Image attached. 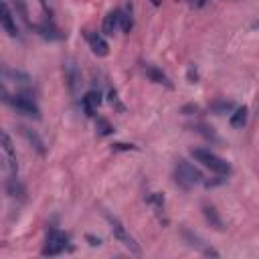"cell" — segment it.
Masks as SVG:
<instances>
[{"mask_svg":"<svg viewBox=\"0 0 259 259\" xmlns=\"http://www.w3.org/2000/svg\"><path fill=\"white\" fill-rule=\"evenodd\" d=\"M0 100H2L4 103H8L10 107H15V110L22 116H29L33 120H40V110H39V105L31 100V98H26V95H10L6 91L4 85H0Z\"/></svg>","mask_w":259,"mask_h":259,"instance_id":"6da1fadb","label":"cell"},{"mask_svg":"<svg viewBox=\"0 0 259 259\" xmlns=\"http://www.w3.org/2000/svg\"><path fill=\"white\" fill-rule=\"evenodd\" d=\"M202 180H204V176L199 168H195L184 158H179V162H176V170H174V182L176 184H179L182 190H188L193 184H200Z\"/></svg>","mask_w":259,"mask_h":259,"instance_id":"7a4b0ae2","label":"cell"},{"mask_svg":"<svg viewBox=\"0 0 259 259\" xmlns=\"http://www.w3.org/2000/svg\"><path fill=\"white\" fill-rule=\"evenodd\" d=\"M190 154H193V158L197 162H200L202 166H207L211 172H217L221 176H227V174H231V170H233L225 158L217 156V154L209 152V150H204V148H193V150H190Z\"/></svg>","mask_w":259,"mask_h":259,"instance_id":"3957f363","label":"cell"},{"mask_svg":"<svg viewBox=\"0 0 259 259\" xmlns=\"http://www.w3.org/2000/svg\"><path fill=\"white\" fill-rule=\"evenodd\" d=\"M105 219H107V223H110V229H112V233H114V237L124 245V247H128L134 255H142V249H140V245L136 243V239L130 235V231L124 227V223H121L118 217H112L110 213H105Z\"/></svg>","mask_w":259,"mask_h":259,"instance_id":"277c9868","label":"cell"},{"mask_svg":"<svg viewBox=\"0 0 259 259\" xmlns=\"http://www.w3.org/2000/svg\"><path fill=\"white\" fill-rule=\"evenodd\" d=\"M67 243H69V235L61 233L59 229H51L49 235H47V243H45L43 255H59L61 251H65Z\"/></svg>","mask_w":259,"mask_h":259,"instance_id":"5b68a950","label":"cell"},{"mask_svg":"<svg viewBox=\"0 0 259 259\" xmlns=\"http://www.w3.org/2000/svg\"><path fill=\"white\" fill-rule=\"evenodd\" d=\"M0 26H2L8 37H12V39L19 37L17 19H15V15H12V10L8 8V4L2 2V0H0Z\"/></svg>","mask_w":259,"mask_h":259,"instance_id":"8992f818","label":"cell"},{"mask_svg":"<svg viewBox=\"0 0 259 259\" xmlns=\"http://www.w3.org/2000/svg\"><path fill=\"white\" fill-rule=\"evenodd\" d=\"M19 132L22 134V138L31 144V148L35 150V152H37L39 156H47V146H45V140L40 138L37 130L29 128V126H19Z\"/></svg>","mask_w":259,"mask_h":259,"instance_id":"52a82bcc","label":"cell"},{"mask_svg":"<svg viewBox=\"0 0 259 259\" xmlns=\"http://www.w3.org/2000/svg\"><path fill=\"white\" fill-rule=\"evenodd\" d=\"M0 146H2V150L6 152V156H8V164H10V170H12V174L17 176V172H19L17 150H15V144H12V138L8 136V132H6V130H2V128H0Z\"/></svg>","mask_w":259,"mask_h":259,"instance_id":"ba28073f","label":"cell"},{"mask_svg":"<svg viewBox=\"0 0 259 259\" xmlns=\"http://www.w3.org/2000/svg\"><path fill=\"white\" fill-rule=\"evenodd\" d=\"M182 237L188 241V245H190V247H197L202 255H207V257H219V251H215L213 247H209V245L207 243H204L199 235H195V233H190V231L188 229H184L182 231Z\"/></svg>","mask_w":259,"mask_h":259,"instance_id":"9c48e42d","label":"cell"},{"mask_svg":"<svg viewBox=\"0 0 259 259\" xmlns=\"http://www.w3.org/2000/svg\"><path fill=\"white\" fill-rule=\"evenodd\" d=\"M85 39H87V43H89V49H91L98 57H105L107 53H110V45H107V40H105L101 35L87 31V33H85Z\"/></svg>","mask_w":259,"mask_h":259,"instance_id":"30bf717a","label":"cell"},{"mask_svg":"<svg viewBox=\"0 0 259 259\" xmlns=\"http://www.w3.org/2000/svg\"><path fill=\"white\" fill-rule=\"evenodd\" d=\"M202 215H204V219H207V223H209L211 227H215L217 231H223V229H225L223 219L219 217V213H217V209L213 207V204L204 202V204H202Z\"/></svg>","mask_w":259,"mask_h":259,"instance_id":"8fae6325","label":"cell"},{"mask_svg":"<svg viewBox=\"0 0 259 259\" xmlns=\"http://www.w3.org/2000/svg\"><path fill=\"white\" fill-rule=\"evenodd\" d=\"M144 71H146V75H148L150 81L160 83V85H166V87H172V83H170V79L166 77V73L162 71V69H158V67H154V65H144Z\"/></svg>","mask_w":259,"mask_h":259,"instance_id":"7c38bea8","label":"cell"},{"mask_svg":"<svg viewBox=\"0 0 259 259\" xmlns=\"http://www.w3.org/2000/svg\"><path fill=\"white\" fill-rule=\"evenodd\" d=\"M0 73H2L4 77H8V79H12V81H17V83H20V85H29L31 83V77L26 75L24 71L10 69V67H4L2 63H0Z\"/></svg>","mask_w":259,"mask_h":259,"instance_id":"4fadbf2b","label":"cell"},{"mask_svg":"<svg viewBox=\"0 0 259 259\" xmlns=\"http://www.w3.org/2000/svg\"><path fill=\"white\" fill-rule=\"evenodd\" d=\"M65 81H67V85H69L71 91L77 89V83H79V69H77V65L73 61H67L65 65Z\"/></svg>","mask_w":259,"mask_h":259,"instance_id":"5bb4252c","label":"cell"},{"mask_svg":"<svg viewBox=\"0 0 259 259\" xmlns=\"http://www.w3.org/2000/svg\"><path fill=\"white\" fill-rule=\"evenodd\" d=\"M120 15L121 10H112L110 15L103 19V35H114L120 26Z\"/></svg>","mask_w":259,"mask_h":259,"instance_id":"9a60e30c","label":"cell"},{"mask_svg":"<svg viewBox=\"0 0 259 259\" xmlns=\"http://www.w3.org/2000/svg\"><path fill=\"white\" fill-rule=\"evenodd\" d=\"M247 118H249V110L247 107H237V110L231 114V126L233 128H243L245 124H247Z\"/></svg>","mask_w":259,"mask_h":259,"instance_id":"2e32d148","label":"cell"},{"mask_svg":"<svg viewBox=\"0 0 259 259\" xmlns=\"http://www.w3.org/2000/svg\"><path fill=\"white\" fill-rule=\"evenodd\" d=\"M37 31H39L40 37H45V39H61V37H63V35H59V31L55 29V26H53L51 20L40 22V24L37 26Z\"/></svg>","mask_w":259,"mask_h":259,"instance_id":"e0dca14e","label":"cell"},{"mask_svg":"<svg viewBox=\"0 0 259 259\" xmlns=\"http://www.w3.org/2000/svg\"><path fill=\"white\" fill-rule=\"evenodd\" d=\"M6 190H8V195H10L12 199H20V200H24V188H22V184L17 180V176H15V174H12V179L8 180Z\"/></svg>","mask_w":259,"mask_h":259,"instance_id":"ac0fdd59","label":"cell"},{"mask_svg":"<svg viewBox=\"0 0 259 259\" xmlns=\"http://www.w3.org/2000/svg\"><path fill=\"white\" fill-rule=\"evenodd\" d=\"M95 128H98V134H100V136H112V134L116 132V128H114L105 118H101V116L95 120Z\"/></svg>","mask_w":259,"mask_h":259,"instance_id":"d6986e66","label":"cell"},{"mask_svg":"<svg viewBox=\"0 0 259 259\" xmlns=\"http://www.w3.org/2000/svg\"><path fill=\"white\" fill-rule=\"evenodd\" d=\"M107 101H110V103H112V107H114V110H118L120 114H126V105L120 101V98H118V91H116L114 87H112L110 91H107Z\"/></svg>","mask_w":259,"mask_h":259,"instance_id":"ffe728a7","label":"cell"},{"mask_svg":"<svg viewBox=\"0 0 259 259\" xmlns=\"http://www.w3.org/2000/svg\"><path fill=\"white\" fill-rule=\"evenodd\" d=\"M120 26H121V31H124V33H130L132 31V26H134L132 8L128 12H121V15H120Z\"/></svg>","mask_w":259,"mask_h":259,"instance_id":"44dd1931","label":"cell"},{"mask_svg":"<svg viewBox=\"0 0 259 259\" xmlns=\"http://www.w3.org/2000/svg\"><path fill=\"white\" fill-rule=\"evenodd\" d=\"M231 110H235V105L231 103V101H219V103H213L211 105V112H215V114H229Z\"/></svg>","mask_w":259,"mask_h":259,"instance_id":"7402d4cb","label":"cell"},{"mask_svg":"<svg viewBox=\"0 0 259 259\" xmlns=\"http://www.w3.org/2000/svg\"><path fill=\"white\" fill-rule=\"evenodd\" d=\"M193 130H195L197 134L204 136V138H209V140H217V134H215V130H213V128H209V126H204V124L193 126Z\"/></svg>","mask_w":259,"mask_h":259,"instance_id":"603a6c76","label":"cell"},{"mask_svg":"<svg viewBox=\"0 0 259 259\" xmlns=\"http://www.w3.org/2000/svg\"><path fill=\"white\" fill-rule=\"evenodd\" d=\"M15 6H17V10H19L20 19L24 20V24H26V26H31V20H29V10H26L24 0H15Z\"/></svg>","mask_w":259,"mask_h":259,"instance_id":"cb8c5ba5","label":"cell"},{"mask_svg":"<svg viewBox=\"0 0 259 259\" xmlns=\"http://www.w3.org/2000/svg\"><path fill=\"white\" fill-rule=\"evenodd\" d=\"M81 105H83V112H85V116H89V118H93V114H95V105L87 100V98H81Z\"/></svg>","mask_w":259,"mask_h":259,"instance_id":"d4e9b609","label":"cell"},{"mask_svg":"<svg viewBox=\"0 0 259 259\" xmlns=\"http://www.w3.org/2000/svg\"><path fill=\"white\" fill-rule=\"evenodd\" d=\"M85 98H87L95 107H98V105L101 103V93H100V91H95V89H91L89 93H85Z\"/></svg>","mask_w":259,"mask_h":259,"instance_id":"484cf974","label":"cell"},{"mask_svg":"<svg viewBox=\"0 0 259 259\" xmlns=\"http://www.w3.org/2000/svg\"><path fill=\"white\" fill-rule=\"evenodd\" d=\"M112 148H114V150H121V152H126V150H138V146H134V144H124V142H116Z\"/></svg>","mask_w":259,"mask_h":259,"instance_id":"4316f807","label":"cell"},{"mask_svg":"<svg viewBox=\"0 0 259 259\" xmlns=\"http://www.w3.org/2000/svg\"><path fill=\"white\" fill-rule=\"evenodd\" d=\"M85 239L89 241V245H91V247H100V245H101V239H100V237H93V235H85Z\"/></svg>","mask_w":259,"mask_h":259,"instance_id":"83f0119b","label":"cell"},{"mask_svg":"<svg viewBox=\"0 0 259 259\" xmlns=\"http://www.w3.org/2000/svg\"><path fill=\"white\" fill-rule=\"evenodd\" d=\"M188 79H190V83H197L199 75H197V71H195V69H188Z\"/></svg>","mask_w":259,"mask_h":259,"instance_id":"f1b7e54d","label":"cell"},{"mask_svg":"<svg viewBox=\"0 0 259 259\" xmlns=\"http://www.w3.org/2000/svg\"><path fill=\"white\" fill-rule=\"evenodd\" d=\"M182 112H184L186 116H188V112H195V114H197V112H199V107H197V105H186V107H184Z\"/></svg>","mask_w":259,"mask_h":259,"instance_id":"f546056e","label":"cell"},{"mask_svg":"<svg viewBox=\"0 0 259 259\" xmlns=\"http://www.w3.org/2000/svg\"><path fill=\"white\" fill-rule=\"evenodd\" d=\"M150 2H152L154 6H160V0H150Z\"/></svg>","mask_w":259,"mask_h":259,"instance_id":"4dcf8cb0","label":"cell"},{"mask_svg":"<svg viewBox=\"0 0 259 259\" xmlns=\"http://www.w3.org/2000/svg\"><path fill=\"white\" fill-rule=\"evenodd\" d=\"M0 166H2V162H0Z\"/></svg>","mask_w":259,"mask_h":259,"instance_id":"1f68e13d","label":"cell"}]
</instances>
